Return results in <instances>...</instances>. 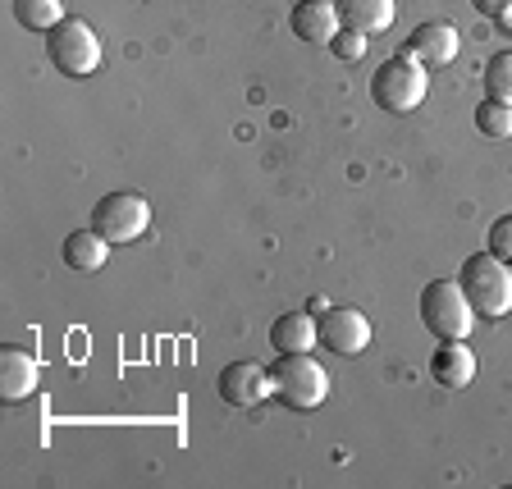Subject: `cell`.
<instances>
[{"label":"cell","mask_w":512,"mask_h":489,"mask_svg":"<svg viewBox=\"0 0 512 489\" xmlns=\"http://www.w3.org/2000/svg\"><path fill=\"white\" fill-rule=\"evenodd\" d=\"M458 284L480 320H503L512 311V266L499 261V256H490V252L467 256Z\"/></svg>","instance_id":"6da1fadb"},{"label":"cell","mask_w":512,"mask_h":489,"mask_svg":"<svg viewBox=\"0 0 512 489\" xmlns=\"http://www.w3.org/2000/svg\"><path fill=\"white\" fill-rule=\"evenodd\" d=\"M270 380H275V398L293 412H316L330 398V375L311 352H279Z\"/></svg>","instance_id":"7a4b0ae2"},{"label":"cell","mask_w":512,"mask_h":489,"mask_svg":"<svg viewBox=\"0 0 512 489\" xmlns=\"http://www.w3.org/2000/svg\"><path fill=\"white\" fill-rule=\"evenodd\" d=\"M430 92V78H426V64L412 60V55H394V60H384L380 69L371 74V101L389 115H412L421 110Z\"/></svg>","instance_id":"3957f363"},{"label":"cell","mask_w":512,"mask_h":489,"mask_svg":"<svg viewBox=\"0 0 512 489\" xmlns=\"http://www.w3.org/2000/svg\"><path fill=\"white\" fill-rule=\"evenodd\" d=\"M421 325H426L439 343L467 339L471 325H476V307L467 302L458 279H435V284H426V293H421Z\"/></svg>","instance_id":"277c9868"},{"label":"cell","mask_w":512,"mask_h":489,"mask_svg":"<svg viewBox=\"0 0 512 489\" xmlns=\"http://www.w3.org/2000/svg\"><path fill=\"white\" fill-rule=\"evenodd\" d=\"M46 37V60L55 64V74L64 78H87L96 74V64H101V42H96V32L87 28L83 19H60Z\"/></svg>","instance_id":"5b68a950"},{"label":"cell","mask_w":512,"mask_h":489,"mask_svg":"<svg viewBox=\"0 0 512 489\" xmlns=\"http://www.w3.org/2000/svg\"><path fill=\"white\" fill-rule=\"evenodd\" d=\"M92 229L106 238L110 247L138 243L151 229V202L142 192H106V197L92 206Z\"/></svg>","instance_id":"8992f818"},{"label":"cell","mask_w":512,"mask_h":489,"mask_svg":"<svg viewBox=\"0 0 512 489\" xmlns=\"http://www.w3.org/2000/svg\"><path fill=\"white\" fill-rule=\"evenodd\" d=\"M320 343L334 352V357H357V352L371 348V320L357 307H330L316 320Z\"/></svg>","instance_id":"52a82bcc"},{"label":"cell","mask_w":512,"mask_h":489,"mask_svg":"<svg viewBox=\"0 0 512 489\" xmlns=\"http://www.w3.org/2000/svg\"><path fill=\"white\" fill-rule=\"evenodd\" d=\"M275 394V380H270V366L261 362H234L220 371V398L229 407H256Z\"/></svg>","instance_id":"ba28073f"},{"label":"cell","mask_w":512,"mask_h":489,"mask_svg":"<svg viewBox=\"0 0 512 489\" xmlns=\"http://www.w3.org/2000/svg\"><path fill=\"white\" fill-rule=\"evenodd\" d=\"M407 55H412V60H421L426 69L453 64V60H458V28H453V23H444V19L421 23V28H412V37H407Z\"/></svg>","instance_id":"9c48e42d"},{"label":"cell","mask_w":512,"mask_h":489,"mask_svg":"<svg viewBox=\"0 0 512 489\" xmlns=\"http://www.w3.org/2000/svg\"><path fill=\"white\" fill-rule=\"evenodd\" d=\"M42 384V366L28 348H0V398L5 403H23L37 394Z\"/></svg>","instance_id":"30bf717a"},{"label":"cell","mask_w":512,"mask_h":489,"mask_svg":"<svg viewBox=\"0 0 512 489\" xmlns=\"http://www.w3.org/2000/svg\"><path fill=\"white\" fill-rule=\"evenodd\" d=\"M288 23H293V37H302L307 46H330L334 32L343 28L334 0H298V10H293Z\"/></svg>","instance_id":"8fae6325"},{"label":"cell","mask_w":512,"mask_h":489,"mask_svg":"<svg viewBox=\"0 0 512 489\" xmlns=\"http://www.w3.org/2000/svg\"><path fill=\"white\" fill-rule=\"evenodd\" d=\"M430 375L444 389H467L476 380V352L467 348V339H444L430 357Z\"/></svg>","instance_id":"7c38bea8"},{"label":"cell","mask_w":512,"mask_h":489,"mask_svg":"<svg viewBox=\"0 0 512 489\" xmlns=\"http://www.w3.org/2000/svg\"><path fill=\"white\" fill-rule=\"evenodd\" d=\"M334 5H339L343 28H357L362 37L389 32L394 28V14H398L394 0H334Z\"/></svg>","instance_id":"4fadbf2b"},{"label":"cell","mask_w":512,"mask_h":489,"mask_svg":"<svg viewBox=\"0 0 512 489\" xmlns=\"http://www.w3.org/2000/svg\"><path fill=\"white\" fill-rule=\"evenodd\" d=\"M270 343H275V352H311L320 343V330L307 311H284L270 325Z\"/></svg>","instance_id":"5bb4252c"},{"label":"cell","mask_w":512,"mask_h":489,"mask_svg":"<svg viewBox=\"0 0 512 489\" xmlns=\"http://www.w3.org/2000/svg\"><path fill=\"white\" fill-rule=\"evenodd\" d=\"M106 256H110V243L96 229H78V234L64 238V266L69 270H101L106 266Z\"/></svg>","instance_id":"9a60e30c"},{"label":"cell","mask_w":512,"mask_h":489,"mask_svg":"<svg viewBox=\"0 0 512 489\" xmlns=\"http://www.w3.org/2000/svg\"><path fill=\"white\" fill-rule=\"evenodd\" d=\"M10 10H14V23L28 32H51L60 19H69L64 0H10Z\"/></svg>","instance_id":"2e32d148"},{"label":"cell","mask_w":512,"mask_h":489,"mask_svg":"<svg viewBox=\"0 0 512 489\" xmlns=\"http://www.w3.org/2000/svg\"><path fill=\"white\" fill-rule=\"evenodd\" d=\"M476 128L485 133V138H494V142L512 138V106H508V101H480Z\"/></svg>","instance_id":"e0dca14e"},{"label":"cell","mask_w":512,"mask_h":489,"mask_svg":"<svg viewBox=\"0 0 512 489\" xmlns=\"http://www.w3.org/2000/svg\"><path fill=\"white\" fill-rule=\"evenodd\" d=\"M485 96L512 106V51L490 55V64H485Z\"/></svg>","instance_id":"ac0fdd59"},{"label":"cell","mask_w":512,"mask_h":489,"mask_svg":"<svg viewBox=\"0 0 512 489\" xmlns=\"http://www.w3.org/2000/svg\"><path fill=\"white\" fill-rule=\"evenodd\" d=\"M334 55H339V60H362V55H366V37H362V32H357V28H339V32H334Z\"/></svg>","instance_id":"d6986e66"},{"label":"cell","mask_w":512,"mask_h":489,"mask_svg":"<svg viewBox=\"0 0 512 489\" xmlns=\"http://www.w3.org/2000/svg\"><path fill=\"white\" fill-rule=\"evenodd\" d=\"M485 252L512 266V215H503V220L490 224V247H485Z\"/></svg>","instance_id":"ffe728a7"},{"label":"cell","mask_w":512,"mask_h":489,"mask_svg":"<svg viewBox=\"0 0 512 489\" xmlns=\"http://www.w3.org/2000/svg\"><path fill=\"white\" fill-rule=\"evenodd\" d=\"M476 5V14H485V19H503V14L512 10V0H471Z\"/></svg>","instance_id":"44dd1931"}]
</instances>
